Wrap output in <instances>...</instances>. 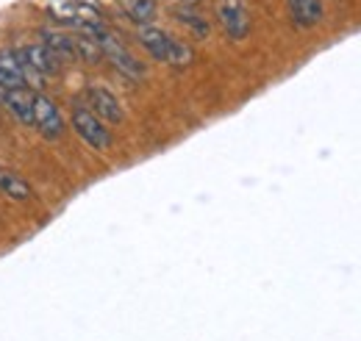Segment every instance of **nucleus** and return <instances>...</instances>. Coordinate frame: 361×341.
<instances>
[{"instance_id": "nucleus-10", "label": "nucleus", "mask_w": 361, "mask_h": 341, "mask_svg": "<svg viewBox=\"0 0 361 341\" xmlns=\"http://www.w3.org/2000/svg\"><path fill=\"white\" fill-rule=\"evenodd\" d=\"M289 17L298 28H314L322 20V3L319 0H286Z\"/></svg>"}, {"instance_id": "nucleus-2", "label": "nucleus", "mask_w": 361, "mask_h": 341, "mask_svg": "<svg viewBox=\"0 0 361 341\" xmlns=\"http://www.w3.org/2000/svg\"><path fill=\"white\" fill-rule=\"evenodd\" d=\"M94 42H97V47H100L103 58H109V61L114 64L117 73H123L126 78H134V81H142V78H145V67L136 61L134 56H131V50L120 42L111 31L103 28V31L94 37Z\"/></svg>"}, {"instance_id": "nucleus-4", "label": "nucleus", "mask_w": 361, "mask_h": 341, "mask_svg": "<svg viewBox=\"0 0 361 341\" xmlns=\"http://www.w3.org/2000/svg\"><path fill=\"white\" fill-rule=\"evenodd\" d=\"M34 128L39 130V136L47 142H59L64 136V117H61L59 106L42 92L34 94Z\"/></svg>"}, {"instance_id": "nucleus-7", "label": "nucleus", "mask_w": 361, "mask_h": 341, "mask_svg": "<svg viewBox=\"0 0 361 341\" xmlns=\"http://www.w3.org/2000/svg\"><path fill=\"white\" fill-rule=\"evenodd\" d=\"M17 56L25 61V64H31L42 78H53V75H59L61 73V61L56 58V53L47 47L45 42L39 44H23V47H17Z\"/></svg>"}, {"instance_id": "nucleus-11", "label": "nucleus", "mask_w": 361, "mask_h": 341, "mask_svg": "<svg viewBox=\"0 0 361 341\" xmlns=\"http://www.w3.org/2000/svg\"><path fill=\"white\" fill-rule=\"evenodd\" d=\"M0 192L17 203H25L34 197V189L28 186L25 178H20L17 172H8V170H0Z\"/></svg>"}, {"instance_id": "nucleus-12", "label": "nucleus", "mask_w": 361, "mask_h": 341, "mask_svg": "<svg viewBox=\"0 0 361 341\" xmlns=\"http://www.w3.org/2000/svg\"><path fill=\"white\" fill-rule=\"evenodd\" d=\"M42 42L56 53V58H59L61 64L78 58V53H75V37H70V34H64V31H42Z\"/></svg>"}, {"instance_id": "nucleus-1", "label": "nucleus", "mask_w": 361, "mask_h": 341, "mask_svg": "<svg viewBox=\"0 0 361 341\" xmlns=\"http://www.w3.org/2000/svg\"><path fill=\"white\" fill-rule=\"evenodd\" d=\"M139 44L156 58V61H164V64H173V67H189L192 61V47L189 44L173 39L167 31L156 28V25H139Z\"/></svg>"}, {"instance_id": "nucleus-3", "label": "nucleus", "mask_w": 361, "mask_h": 341, "mask_svg": "<svg viewBox=\"0 0 361 341\" xmlns=\"http://www.w3.org/2000/svg\"><path fill=\"white\" fill-rule=\"evenodd\" d=\"M70 123H73L75 133L90 144L92 150H109V147H111V133L103 125L100 117L92 114L90 106L75 103V106H73V114H70Z\"/></svg>"}, {"instance_id": "nucleus-5", "label": "nucleus", "mask_w": 361, "mask_h": 341, "mask_svg": "<svg viewBox=\"0 0 361 341\" xmlns=\"http://www.w3.org/2000/svg\"><path fill=\"white\" fill-rule=\"evenodd\" d=\"M87 103H90L92 114H94V117H100L103 123L120 125V123L126 120L120 100L114 97V92H111V89H106L103 84H90V86H87Z\"/></svg>"}, {"instance_id": "nucleus-6", "label": "nucleus", "mask_w": 361, "mask_h": 341, "mask_svg": "<svg viewBox=\"0 0 361 341\" xmlns=\"http://www.w3.org/2000/svg\"><path fill=\"white\" fill-rule=\"evenodd\" d=\"M217 17H220V25L228 34V39L239 42V39H245L250 34V14H247L242 0H220Z\"/></svg>"}, {"instance_id": "nucleus-9", "label": "nucleus", "mask_w": 361, "mask_h": 341, "mask_svg": "<svg viewBox=\"0 0 361 341\" xmlns=\"http://www.w3.org/2000/svg\"><path fill=\"white\" fill-rule=\"evenodd\" d=\"M0 89H28L17 50H0Z\"/></svg>"}, {"instance_id": "nucleus-14", "label": "nucleus", "mask_w": 361, "mask_h": 341, "mask_svg": "<svg viewBox=\"0 0 361 341\" xmlns=\"http://www.w3.org/2000/svg\"><path fill=\"white\" fill-rule=\"evenodd\" d=\"M126 14L136 25H150L156 17V0H126Z\"/></svg>"}, {"instance_id": "nucleus-13", "label": "nucleus", "mask_w": 361, "mask_h": 341, "mask_svg": "<svg viewBox=\"0 0 361 341\" xmlns=\"http://www.w3.org/2000/svg\"><path fill=\"white\" fill-rule=\"evenodd\" d=\"M176 17H178L180 23H183L195 37H200V39H206V37H209V31H212V25L206 23V17H203V14H197L195 8H176Z\"/></svg>"}, {"instance_id": "nucleus-8", "label": "nucleus", "mask_w": 361, "mask_h": 341, "mask_svg": "<svg viewBox=\"0 0 361 341\" xmlns=\"http://www.w3.org/2000/svg\"><path fill=\"white\" fill-rule=\"evenodd\" d=\"M0 103L17 123L34 128V94L28 89H0Z\"/></svg>"}]
</instances>
